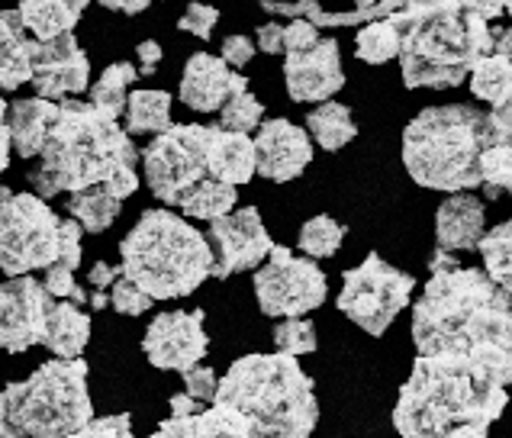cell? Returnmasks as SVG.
<instances>
[{"label": "cell", "mask_w": 512, "mask_h": 438, "mask_svg": "<svg viewBox=\"0 0 512 438\" xmlns=\"http://www.w3.org/2000/svg\"><path fill=\"white\" fill-rule=\"evenodd\" d=\"M480 187L490 200L512 191V142H493L480 155Z\"/></svg>", "instance_id": "34"}, {"label": "cell", "mask_w": 512, "mask_h": 438, "mask_svg": "<svg viewBox=\"0 0 512 438\" xmlns=\"http://www.w3.org/2000/svg\"><path fill=\"white\" fill-rule=\"evenodd\" d=\"M413 290V274L387 265L377 252H371L358 268L345 271L342 294L335 300V306L368 335H384L393 319L413 300Z\"/></svg>", "instance_id": "11"}, {"label": "cell", "mask_w": 512, "mask_h": 438, "mask_svg": "<svg viewBox=\"0 0 512 438\" xmlns=\"http://www.w3.org/2000/svg\"><path fill=\"white\" fill-rule=\"evenodd\" d=\"M139 158L149 191L165 207H178L203 223H213L236 210L239 187L216 181L210 174L207 126L174 123L165 133H158L149 149L139 152Z\"/></svg>", "instance_id": "8"}, {"label": "cell", "mask_w": 512, "mask_h": 438, "mask_svg": "<svg viewBox=\"0 0 512 438\" xmlns=\"http://www.w3.org/2000/svg\"><path fill=\"white\" fill-rule=\"evenodd\" d=\"M255 142V174L277 184L300 178L313 162V142L303 126L290 120H265Z\"/></svg>", "instance_id": "18"}, {"label": "cell", "mask_w": 512, "mask_h": 438, "mask_svg": "<svg viewBox=\"0 0 512 438\" xmlns=\"http://www.w3.org/2000/svg\"><path fill=\"white\" fill-rule=\"evenodd\" d=\"M493 52H496V55H503V58H509V62H512V26L503 29V33H496V46H493Z\"/></svg>", "instance_id": "55"}, {"label": "cell", "mask_w": 512, "mask_h": 438, "mask_svg": "<svg viewBox=\"0 0 512 438\" xmlns=\"http://www.w3.org/2000/svg\"><path fill=\"white\" fill-rule=\"evenodd\" d=\"M210 174L232 187L248 184L255 174V142L248 133H232L223 126H207Z\"/></svg>", "instance_id": "22"}, {"label": "cell", "mask_w": 512, "mask_h": 438, "mask_svg": "<svg viewBox=\"0 0 512 438\" xmlns=\"http://www.w3.org/2000/svg\"><path fill=\"white\" fill-rule=\"evenodd\" d=\"M268 265L255 274V297L271 319L313 313L326 300V274L313 258H297L284 245H271Z\"/></svg>", "instance_id": "12"}, {"label": "cell", "mask_w": 512, "mask_h": 438, "mask_svg": "<svg viewBox=\"0 0 512 438\" xmlns=\"http://www.w3.org/2000/svg\"><path fill=\"white\" fill-rule=\"evenodd\" d=\"M503 10H506V13H512V0H503Z\"/></svg>", "instance_id": "58"}, {"label": "cell", "mask_w": 512, "mask_h": 438, "mask_svg": "<svg viewBox=\"0 0 512 438\" xmlns=\"http://www.w3.org/2000/svg\"><path fill=\"white\" fill-rule=\"evenodd\" d=\"M261 116H265V107H261V100L248 91V78L236 75L232 94L226 97V104L219 107V126L232 129V133H252V129L261 126Z\"/></svg>", "instance_id": "32"}, {"label": "cell", "mask_w": 512, "mask_h": 438, "mask_svg": "<svg viewBox=\"0 0 512 438\" xmlns=\"http://www.w3.org/2000/svg\"><path fill=\"white\" fill-rule=\"evenodd\" d=\"M55 100L46 97H20L7 104V129H10V145L20 158H36L42 142L49 133Z\"/></svg>", "instance_id": "23"}, {"label": "cell", "mask_w": 512, "mask_h": 438, "mask_svg": "<svg viewBox=\"0 0 512 438\" xmlns=\"http://www.w3.org/2000/svg\"><path fill=\"white\" fill-rule=\"evenodd\" d=\"M26 29L17 10H0V91H17L29 84Z\"/></svg>", "instance_id": "26"}, {"label": "cell", "mask_w": 512, "mask_h": 438, "mask_svg": "<svg viewBox=\"0 0 512 438\" xmlns=\"http://www.w3.org/2000/svg\"><path fill=\"white\" fill-rule=\"evenodd\" d=\"M490 116L467 104L422 110L403 133V165L409 178L429 191H474L480 187V155L493 145Z\"/></svg>", "instance_id": "6"}, {"label": "cell", "mask_w": 512, "mask_h": 438, "mask_svg": "<svg viewBox=\"0 0 512 438\" xmlns=\"http://www.w3.org/2000/svg\"><path fill=\"white\" fill-rule=\"evenodd\" d=\"M471 94L493 107L490 126L496 142H512V62L503 55H484L471 68Z\"/></svg>", "instance_id": "20"}, {"label": "cell", "mask_w": 512, "mask_h": 438, "mask_svg": "<svg viewBox=\"0 0 512 438\" xmlns=\"http://www.w3.org/2000/svg\"><path fill=\"white\" fill-rule=\"evenodd\" d=\"M46 290L55 297V300H71V303H84L87 300V294H84V287H78L75 284V271H68V268H62V265H49L46 268Z\"/></svg>", "instance_id": "41"}, {"label": "cell", "mask_w": 512, "mask_h": 438, "mask_svg": "<svg viewBox=\"0 0 512 438\" xmlns=\"http://www.w3.org/2000/svg\"><path fill=\"white\" fill-rule=\"evenodd\" d=\"M387 20L400 29L406 87H458L496 46L490 20L467 13L458 0H409Z\"/></svg>", "instance_id": "4"}, {"label": "cell", "mask_w": 512, "mask_h": 438, "mask_svg": "<svg viewBox=\"0 0 512 438\" xmlns=\"http://www.w3.org/2000/svg\"><path fill=\"white\" fill-rule=\"evenodd\" d=\"M306 133H310L326 152H339L358 136V126L351 120V110L335 100H323L316 110L306 116Z\"/></svg>", "instance_id": "28"}, {"label": "cell", "mask_w": 512, "mask_h": 438, "mask_svg": "<svg viewBox=\"0 0 512 438\" xmlns=\"http://www.w3.org/2000/svg\"><path fill=\"white\" fill-rule=\"evenodd\" d=\"M461 261H458V255L455 252H445V248H438V252L432 255V261H429V268H432V274L435 271H448V268H458Z\"/></svg>", "instance_id": "54"}, {"label": "cell", "mask_w": 512, "mask_h": 438, "mask_svg": "<svg viewBox=\"0 0 512 438\" xmlns=\"http://www.w3.org/2000/svg\"><path fill=\"white\" fill-rule=\"evenodd\" d=\"M55 297L36 277L20 274L0 281V348L23 355L46 339V319Z\"/></svg>", "instance_id": "14"}, {"label": "cell", "mask_w": 512, "mask_h": 438, "mask_svg": "<svg viewBox=\"0 0 512 438\" xmlns=\"http://www.w3.org/2000/svg\"><path fill=\"white\" fill-rule=\"evenodd\" d=\"M87 300H91V306H94V310H104V306H110V297L104 294V290H94V294L87 297Z\"/></svg>", "instance_id": "56"}, {"label": "cell", "mask_w": 512, "mask_h": 438, "mask_svg": "<svg viewBox=\"0 0 512 438\" xmlns=\"http://www.w3.org/2000/svg\"><path fill=\"white\" fill-rule=\"evenodd\" d=\"M355 52H358L361 62H368V65L390 62V58L400 55V29L393 26L387 17L374 20V23H364V29H358Z\"/></svg>", "instance_id": "33"}, {"label": "cell", "mask_w": 512, "mask_h": 438, "mask_svg": "<svg viewBox=\"0 0 512 438\" xmlns=\"http://www.w3.org/2000/svg\"><path fill=\"white\" fill-rule=\"evenodd\" d=\"M136 58H139V75H155L158 65H162V46L155 39H145L136 46Z\"/></svg>", "instance_id": "48"}, {"label": "cell", "mask_w": 512, "mask_h": 438, "mask_svg": "<svg viewBox=\"0 0 512 438\" xmlns=\"http://www.w3.org/2000/svg\"><path fill=\"white\" fill-rule=\"evenodd\" d=\"M232 84H236V71H232L223 58L194 52L184 65L181 104L197 113H216L232 94Z\"/></svg>", "instance_id": "19"}, {"label": "cell", "mask_w": 512, "mask_h": 438, "mask_svg": "<svg viewBox=\"0 0 512 438\" xmlns=\"http://www.w3.org/2000/svg\"><path fill=\"white\" fill-rule=\"evenodd\" d=\"M284 55V84L297 104H323L345 87L342 52L335 39H319L313 49Z\"/></svg>", "instance_id": "17"}, {"label": "cell", "mask_w": 512, "mask_h": 438, "mask_svg": "<svg viewBox=\"0 0 512 438\" xmlns=\"http://www.w3.org/2000/svg\"><path fill=\"white\" fill-rule=\"evenodd\" d=\"M120 258L126 281L152 300L190 297L213 265L207 236L171 210H145L120 242Z\"/></svg>", "instance_id": "7"}, {"label": "cell", "mask_w": 512, "mask_h": 438, "mask_svg": "<svg viewBox=\"0 0 512 438\" xmlns=\"http://www.w3.org/2000/svg\"><path fill=\"white\" fill-rule=\"evenodd\" d=\"M168 406H171V416H194L200 410V400H194L190 393H174Z\"/></svg>", "instance_id": "53"}, {"label": "cell", "mask_w": 512, "mask_h": 438, "mask_svg": "<svg viewBox=\"0 0 512 438\" xmlns=\"http://www.w3.org/2000/svg\"><path fill=\"white\" fill-rule=\"evenodd\" d=\"M171 126V94L168 91H129L126 97V133L158 136Z\"/></svg>", "instance_id": "27"}, {"label": "cell", "mask_w": 512, "mask_h": 438, "mask_svg": "<svg viewBox=\"0 0 512 438\" xmlns=\"http://www.w3.org/2000/svg\"><path fill=\"white\" fill-rule=\"evenodd\" d=\"M323 39L319 36V26H313L310 20H290L284 26V52H303V49H313L316 42Z\"/></svg>", "instance_id": "44"}, {"label": "cell", "mask_w": 512, "mask_h": 438, "mask_svg": "<svg viewBox=\"0 0 512 438\" xmlns=\"http://www.w3.org/2000/svg\"><path fill=\"white\" fill-rule=\"evenodd\" d=\"M152 297L145 294L142 287H136L133 281H126V277H116V281L110 284V306L116 313L123 316H142L152 310Z\"/></svg>", "instance_id": "38"}, {"label": "cell", "mask_w": 512, "mask_h": 438, "mask_svg": "<svg viewBox=\"0 0 512 438\" xmlns=\"http://www.w3.org/2000/svg\"><path fill=\"white\" fill-rule=\"evenodd\" d=\"M216 23H219V10L210 7V4H200V0H194V4H187V10L181 13L178 29H181V33L197 36V39H210Z\"/></svg>", "instance_id": "40"}, {"label": "cell", "mask_w": 512, "mask_h": 438, "mask_svg": "<svg viewBox=\"0 0 512 438\" xmlns=\"http://www.w3.org/2000/svg\"><path fill=\"white\" fill-rule=\"evenodd\" d=\"M297 242L306 258H332L345 242V226L335 223L332 216H313L303 223Z\"/></svg>", "instance_id": "35"}, {"label": "cell", "mask_w": 512, "mask_h": 438, "mask_svg": "<svg viewBox=\"0 0 512 438\" xmlns=\"http://www.w3.org/2000/svg\"><path fill=\"white\" fill-rule=\"evenodd\" d=\"M210 348L200 310L158 313L142 335V352L158 371H187L203 361Z\"/></svg>", "instance_id": "16"}, {"label": "cell", "mask_w": 512, "mask_h": 438, "mask_svg": "<svg viewBox=\"0 0 512 438\" xmlns=\"http://www.w3.org/2000/svg\"><path fill=\"white\" fill-rule=\"evenodd\" d=\"M207 245L213 255L210 277L226 281L232 274L252 271L271 252V236L265 223H261V213L255 207H242L232 210L226 216H219L207 229Z\"/></svg>", "instance_id": "13"}, {"label": "cell", "mask_w": 512, "mask_h": 438, "mask_svg": "<svg viewBox=\"0 0 512 438\" xmlns=\"http://www.w3.org/2000/svg\"><path fill=\"white\" fill-rule=\"evenodd\" d=\"M458 4L467 10V13H477V17H484V20H496V17H503V0H458Z\"/></svg>", "instance_id": "50"}, {"label": "cell", "mask_w": 512, "mask_h": 438, "mask_svg": "<svg viewBox=\"0 0 512 438\" xmlns=\"http://www.w3.org/2000/svg\"><path fill=\"white\" fill-rule=\"evenodd\" d=\"M4 410L23 438H65L94 419L87 393V364L81 358H55L0 390Z\"/></svg>", "instance_id": "9"}, {"label": "cell", "mask_w": 512, "mask_h": 438, "mask_svg": "<svg viewBox=\"0 0 512 438\" xmlns=\"http://www.w3.org/2000/svg\"><path fill=\"white\" fill-rule=\"evenodd\" d=\"M213 403L239 410L248 438H310L319 422L313 377L294 355H245L219 377Z\"/></svg>", "instance_id": "5"}, {"label": "cell", "mask_w": 512, "mask_h": 438, "mask_svg": "<svg viewBox=\"0 0 512 438\" xmlns=\"http://www.w3.org/2000/svg\"><path fill=\"white\" fill-rule=\"evenodd\" d=\"M197 438H248V422L239 410L226 403H213L197 416Z\"/></svg>", "instance_id": "36"}, {"label": "cell", "mask_w": 512, "mask_h": 438, "mask_svg": "<svg viewBox=\"0 0 512 438\" xmlns=\"http://www.w3.org/2000/svg\"><path fill=\"white\" fill-rule=\"evenodd\" d=\"M219 58H223L229 68H245L255 58V42L248 36H226L223 49H219Z\"/></svg>", "instance_id": "45"}, {"label": "cell", "mask_w": 512, "mask_h": 438, "mask_svg": "<svg viewBox=\"0 0 512 438\" xmlns=\"http://www.w3.org/2000/svg\"><path fill=\"white\" fill-rule=\"evenodd\" d=\"M81 236H84V229H81L78 219L62 216V223H58V255H55L52 265L78 271V265H81Z\"/></svg>", "instance_id": "39"}, {"label": "cell", "mask_w": 512, "mask_h": 438, "mask_svg": "<svg viewBox=\"0 0 512 438\" xmlns=\"http://www.w3.org/2000/svg\"><path fill=\"white\" fill-rule=\"evenodd\" d=\"M91 0H20V23L29 39H58L78 26Z\"/></svg>", "instance_id": "24"}, {"label": "cell", "mask_w": 512, "mask_h": 438, "mask_svg": "<svg viewBox=\"0 0 512 438\" xmlns=\"http://www.w3.org/2000/svg\"><path fill=\"white\" fill-rule=\"evenodd\" d=\"M139 149L133 136L94 104L55 100L49 133L29 168L26 181L33 194L52 200L58 194H78L87 187H107L113 197H133L139 191Z\"/></svg>", "instance_id": "2"}, {"label": "cell", "mask_w": 512, "mask_h": 438, "mask_svg": "<svg viewBox=\"0 0 512 438\" xmlns=\"http://www.w3.org/2000/svg\"><path fill=\"white\" fill-rule=\"evenodd\" d=\"M258 49L268 55H281L284 52V26L281 23H261L258 26Z\"/></svg>", "instance_id": "46"}, {"label": "cell", "mask_w": 512, "mask_h": 438, "mask_svg": "<svg viewBox=\"0 0 512 438\" xmlns=\"http://www.w3.org/2000/svg\"><path fill=\"white\" fill-rule=\"evenodd\" d=\"M65 438H136L133 435V422L129 416H104V419H91L84 429L71 432Z\"/></svg>", "instance_id": "42"}, {"label": "cell", "mask_w": 512, "mask_h": 438, "mask_svg": "<svg viewBox=\"0 0 512 438\" xmlns=\"http://www.w3.org/2000/svg\"><path fill=\"white\" fill-rule=\"evenodd\" d=\"M509 194H512V191H509Z\"/></svg>", "instance_id": "60"}, {"label": "cell", "mask_w": 512, "mask_h": 438, "mask_svg": "<svg viewBox=\"0 0 512 438\" xmlns=\"http://www.w3.org/2000/svg\"><path fill=\"white\" fill-rule=\"evenodd\" d=\"M100 7H107L113 13H126V17H136V13L149 10L152 4H158V0H97Z\"/></svg>", "instance_id": "51"}, {"label": "cell", "mask_w": 512, "mask_h": 438, "mask_svg": "<svg viewBox=\"0 0 512 438\" xmlns=\"http://www.w3.org/2000/svg\"><path fill=\"white\" fill-rule=\"evenodd\" d=\"M58 216L49 200L36 194H13L0 184V271L20 277L49 268L58 255Z\"/></svg>", "instance_id": "10"}, {"label": "cell", "mask_w": 512, "mask_h": 438, "mask_svg": "<svg viewBox=\"0 0 512 438\" xmlns=\"http://www.w3.org/2000/svg\"><path fill=\"white\" fill-rule=\"evenodd\" d=\"M29 84L36 97L65 100L78 97L91 87V62L78 46L75 33H65L58 39H29Z\"/></svg>", "instance_id": "15"}, {"label": "cell", "mask_w": 512, "mask_h": 438, "mask_svg": "<svg viewBox=\"0 0 512 438\" xmlns=\"http://www.w3.org/2000/svg\"><path fill=\"white\" fill-rule=\"evenodd\" d=\"M484 255V268L493 284H500L506 294H512V219L500 223L493 232H484L477 242Z\"/></svg>", "instance_id": "31"}, {"label": "cell", "mask_w": 512, "mask_h": 438, "mask_svg": "<svg viewBox=\"0 0 512 438\" xmlns=\"http://www.w3.org/2000/svg\"><path fill=\"white\" fill-rule=\"evenodd\" d=\"M216 384H219V377L213 368H207V364H203V368L194 364V368L184 371V393H190V397L200 400V403H213Z\"/></svg>", "instance_id": "43"}, {"label": "cell", "mask_w": 512, "mask_h": 438, "mask_svg": "<svg viewBox=\"0 0 512 438\" xmlns=\"http://www.w3.org/2000/svg\"><path fill=\"white\" fill-rule=\"evenodd\" d=\"M149 438H165V435H162V432H155V435H149Z\"/></svg>", "instance_id": "59"}, {"label": "cell", "mask_w": 512, "mask_h": 438, "mask_svg": "<svg viewBox=\"0 0 512 438\" xmlns=\"http://www.w3.org/2000/svg\"><path fill=\"white\" fill-rule=\"evenodd\" d=\"M133 81H139V68L129 62H113L110 68H104V75L97 78V84L91 87V104L97 110H104L113 120H120L126 110V97Z\"/></svg>", "instance_id": "30"}, {"label": "cell", "mask_w": 512, "mask_h": 438, "mask_svg": "<svg viewBox=\"0 0 512 438\" xmlns=\"http://www.w3.org/2000/svg\"><path fill=\"white\" fill-rule=\"evenodd\" d=\"M123 200L113 197L107 187H87V191L68 194L65 210L71 219H78L84 232H107L116 216H120Z\"/></svg>", "instance_id": "29"}, {"label": "cell", "mask_w": 512, "mask_h": 438, "mask_svg": "<svg viewBox=\"0 0 512 438\" xmlns=\"http://www.w3.org/2000/svg\"><path fill=\"white\" fill-rule=\"evenodd\" d=\"M116 277H123V268L120 265H107V261H97V265L91 268V274H87V284L97 287V290H107Z\"/></svg>", "instance_id": "49"}, {"label": "cell", "mask_w": 512, "mask_h": 438, "mask_svg": "<svg viewBox=\"0 0 512 438\" xmlns=\"http://www.w3.org/2000/svg\"><path fill=\"white\" fill-rule=\"evenodd\" d=\"M274 345H277V352H284V355H310L316 352V326L310 323V319H303V316H287L281 319V323L274 326Z\"/></svg>", "instance_id": "37"}, {"label": "cell", "mask_w": 512, "mask_h": 438, "mask_svg": "<svg viewBox=\"0 0 512 438\" xmlns=\"http://www.w3.org/2000/svg\"><path fill=\"white\" fill-rule=\"evenodd\" d=\"M165 438H197V413L194 416H168L158 426Z\"/></svg>", "instance_id": "47"}, {"label": "cell", "mask_w": 512, "mask_h": 438, "mask_svg": "<svg viewBox=\"0 0 512 438\" xmlns=\"http://www.w3.org/2000/svg\"><path fill=\"white\" fill-rule=\"evenodd\" d=\"M87 342H91V316L81 313L78 303L55 300L46 319V339H42V345L55 358H81Z\"/></svg>", "instance_id": "25"}, {"label": "cell", "mask_w": 512, "mask_h": 438, "mask_svg": "<svg viewBox=\"0 0 512 438\" xmlns=\"http://www.w3.org/2000/svg\"><path fill=\"white\" fill-rule=\"evenodd\" d=\"M487 226V210L471 191L451 194L435 213V239L445 252H471Z\"/></svg>", "instance_id": "21"}, {"label": "cell", "mask_w": 512, "mask_h": 438, "mask_svg": "<svg viewBox=\"0 0 512 438\" xmlns=\"http://www.w3.org/2000/svg\"><path fill=\"white\" fill-rule=\"evenodd\" d=\"M374 4H380V0H355V7H374Z\"/></svg>", "instance_id": "57"}, {"label": "cell", "mask_w": 512, "mask_h": 438, "mask_svg": "<svg viewBox=\"0 0 512 438\" xmlns=\"http://www.w3.org/2000/svg\"><path fill=\"white\" fill-rule=\"evenodd\" d=\"M419 355H467L500 381L512 384V294L487 271H435L413 310Z\"/></svg>", "instance_id": "1"}, {"label": "cell", "mask_w": 512, "mask_h": 438, "mask_svg": "<svg viewBox=\"0 0 512 438\" xmlns=\"http://www.w3.org/2000/svg\"><path fill=\"white\" fill-rule=\"evenodd\" d=\"M509 403L506 387L467 355H419L393 406L403 438L490 432Z\"/></svg>", "instance_id": "3"}, {"label": "cell", "mask_w": 512, "mask_h": 438, "mask_svg": "<svg viewBox=\"0 0 512 438\" xmlns=\"http://www.w3.org/2000/svg\"><path fill=\"white\" fill-rule=\"evenodd\" d=\"M10 152H13V145H10V129H7V104H4V97H0V174L10 165Z\"/></svg>", "instance_id": "52"}]
</instances>
